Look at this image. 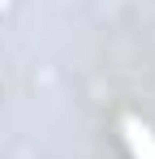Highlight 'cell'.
<instances>
[{
	"label": "cell",
	"mask_w": 155,
	"mask_h": 159,
	"mask_svg": "<svg viewBox=\"0 0 155 159\" xmlns=\"http://www.w3.org/2000/svg\"><path fill=\"white\" fill-rule=\"evenodd\" d=\"M125 129H129V146H134V155H138V159H155V138H151V133L142 129L138 120H125Z\"/></svg>",
	"instance_id": "cell-1"
}]
</instances>
